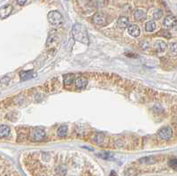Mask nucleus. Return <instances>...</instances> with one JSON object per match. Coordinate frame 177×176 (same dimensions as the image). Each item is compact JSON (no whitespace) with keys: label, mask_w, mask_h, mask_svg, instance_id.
<instances>
[{"label":"nucleus","mask_w":177,"mask_h":176,"mask_svg":"<svg viewBox=\"0 0 177 176\" xmlns=\"http://www.w3.org/2000/svg\"><path fill=\"white\" fill-rule=\"evenodd\" d=\"M72 35L75 41L80 42L82 44H89L90 40H89L87 30L82 24L76 23L74 25V27L72 29Z\"/></svg>","instance_id":"f257e3e1"},{"label":"nucleus","mask_w":177,"mask_h":176,"mask_svg":"<svg viewBox=\"0 0 177 176\" xmlns=\"http://www.w3.org/2000/svg\"><path fill=\"white\" fill-rule=\"evenodd\" d=\"M48 21L53 26H60L63 24L64 19L61 14L58 11H52L48 14Z\"/></svg>","instance_id":"f03ea898"},{"label":"nucleus","mask_w":177,"mask_h":176,"mask_svg":"<svg viewBox=\"0 0 177 176\" xmlns=\"http://www.w3.org/2000/svg\"><path fill=\"white\" fill-rule=\"evenodd\" d=\"M44 137H45V132L44 129L37 128V129L32 130V132L30 134V140L33 142H40V141L44 140Z\"/></svg>","instance_id":"7ed1b4c3"},{"label":"nucleus","mask_w":177,"mask_h":176,"mask_svg":"<svg viewBox=\"0 0 177 176\" xmlns=\"http://www.w3.org/2000/svg\"><path fill=\"white\" fill-rule=\"evenodd\" d=\"M172 135H173V130L169 127H163V128L159 129L158 132V136L162 140L167 141L172 137Z\"/></svg>","instance_id":"20e7f679"},{"label":"nucleus","mask_w":177,"mask_h":176,"mask_svg":"<svg viewBox=\"0 0 177 176\" xmlns=\"http://www.w3.org/2000/svg\"><path fill=\"white\" fill-rule=\"evenodd\" d=\"M164 26L166 28H173L177 24V18L173 15H168L164 20Z\"/></svg>","instance_id":"39448f33"},{"label":"nucleus","mask_w":177,"mask_h":176,"mask_svg":"<svg viewBox=\"0 0 177 176\" xmlns=\"http://www.w3.org/2000/svg\"><path fill=\"white\" fill-rule=\"evenodd\" d=\"M106 21V19H105V16L101 14V13H97L94 16H93V22L98 26H102L105 23Z\"/></svg>","instance_id":"423d86ee"},{"label":"nucleus","mask_w":177,"mask_h":176,"mask_svg":"<svg viewBox=\"0 0 177 176\" xmlns=\"http://www.w3.org/2000/svg\"><path fill=\"white\" fill-rule=\"evenodd\" d=\"M128 34L133 36V37H137L140 35V29L137 25L135 24H132L130 26H128Z\"/></svg>","instance_id":"0eeeda50"},{"label":"nucleus","mask_w":177,"mask_h":176,"mask_svg":"<svg viewBox=\"0 0 177 176\" xmlns=\"http://www.w3.org/2000/svg\"><path fill=\"white\" fill-rule=\"evenodd\" d=\"M13 12V6L11 5L5 6L1 8V19H5L8 17Z\"/></svg>","instance_id":"6e6552de"},{"label":"nucleus","mask_w":177,"mask_h":176,"mask_svg":"<svg viewBox=\"0 0 177 176\" xmlns=\"http://www.w3.org/2000/svg\"><path fill=\"white\" fill-rule=\"evenodd\" d=\"M129 24V21L127 17H120L117 21V26L120 29H126Z\"/></svg>","instance_id":"1a4fd4ad"},{"label":"nucleus","mask_w":177,"mask_h":176,"mask_svg":"<svg viewBox=\"0 0 177 176\" xmlns=\"http://www.w3.org/2000/svg\"><path fill=\"white\" fill-rule=\"evenodd\" d=\"M88 80L84 77H78L75 79V86L78 89H83L87 86Z\"/></svg>","instance_id":"9d476101"},{"label":"nucleus","mask_w":177,"mask_h":176,"mask_svg":"<svg viewBox=\"0 0 177 176\" xmlns=\"http://www.w3.org/2000/svg\"><path fill=\"white\" fill-rule=\"evenodd\" d=\"M20 76L22 80H29V79H32L34 77L37 76V74L33 71H24V72H21L20 74Z\"/></svg>","instance_id":"9b49d317"},{"label":"nucleus","mask_w":177,"mask_h":176,"mask_svg":"<svg viewBox=\"0 0 177 176\" xmlns=\"http://www.w3.org/2000/svg\"><path fill=\"white\" fill-rule=\"evenodd\" d=\"M134 16H135V19L136 21H143L145 18H146V14L143 10H141V9H137L135 11V14H134Z\"/></svg>","instance_id":"f8f14e48"},{"label":"nucleus","mask_w":177,"mask_h":176,"mask_svg":"<svg viewBox=\"0 0 177 176\" xmlns=\"http://www.w3.org/2000/svg\"><path fill=\"white\" fill-rule=\"evenodd\" d=\"M154 49L158 52H163L166 51V44L165 42L163 41H158L154 44Z\"/></svg>","instance_id":"ddd939ff"},{"label":"nucleus","mask_w":177,"mask_h":176,"mask_svg":"<svg viewBox=\"0 0 177 176\" xmlns=\"http://www.w3.org/2000/svg\"><path fill=\"white\" fill-rule=\"evenodd\" d=\"M10 134V127L6 125H1V128H0V135L1 137H6Z\"/></svg>","instance_id":"4468645a"},{"label":"nucleus","mask_w":177,"mask_h":176,"mask_svg":"<svg viewBox=\"0 0 177 176\" xmlns=\"http://www.w3.org/2000/svg\"><path fill=\"white\" fill-rule=\"evenodd\" d=\"M94 141L96 143H97L99 145L102 144L105 141V135L103 133H97L94 137Z\"/></svg>","instance_id":"2eb2a0df"},{"label":"nucleus","mask_w":177,"mask_h":176,"mask_svg":"<svg viewBox=\"0 0 177 176\" xmlns=\"http://www.w3.org/2000/svg\"><path fill=\"white\" fill-rule=\"evenodd\" d=\"M145 29L148 32H153L156 29V23L153 21H148L145 25Z\"/></svg>","instance_id":"dca6fc26"},{"label":"nucleus","mask_w":177,"mask_h":176,"mask_svg":"<svg viewBox=\"0 0 177 176\" xmlns=\"http://www.w3.org/2000/svg\"><path fill=\"white\" fill-rule=\"evenodd\" d=\"M74 80H75L74 74H67L64 77V84L66 86H69L73 83Z\"/></svg>","instance_id":"f3484780"},{"label":"nucleus","mask_w":177,"mask_h":176,"mask_svg":"<svg viewBox=\"0 0 177 176\" xmlns=\"http://www.w3.org/2000/svg\"><path fill=\"white\" fill-rule=\"evenodd\" d=\"M57 134H58L59 136H66L67 134V127L66 125H63V126L59 127V129H58Z\"/></svg>","instance_id":"a211bd4d"},{"label":"nucleus","mask_w":177,"mask_h":176,"mask_svg":"<svg viewBox=\"0 0 177 176\" xmlns=\"http://www.w3.org/2000/svg\"><path fill=\"white\" fill-rule=\"evenodd\" d=\"M155 161L156 160H155L154 157H145L139 160V162L142 164H153Z\"/></svg>","instance_id":"6ab92c4d"},{"label":"nucleus","mask_w":177,"mask_h":176,"mask_svg":"<svg viewBox=\"0 0 177 176\" xmlns=\"http://www.w3.org/2000/svg\"><path fill=\"white\" fill-rule=\"evenodd\" d=\"M169 50H170V52L173 56H177V43H172V44H170Z\"/></svg>","instance_id":"aec40b11"},{"label":"nucleus","mask_w":177,"mask_h":176,"mask_svg":"<svg viewBox=\"0 0 177 176\" xmlns=\"http://www.w3.org/2000/svg\"><path fill=\"white\" fill-rule=\"evenodd\" d=\"M162 16H163V11H162V10H160V9L155 10V12H154V14H153V18H154L155 20H158V19H160Z\"/></svg>","instance_id":"412c9836"},{"label":"nucleus","mask_w":177,"mask_h":176,"mask_svg":"<svg viewBox=\"0 0 177 176\" xmlns=\"http://www.w3.org/2000/svg\"><path fill=\"white\" fill-rule=\"evenodd\" d=\"M136 173H137V171L135 168H129L126 171L125 176H135L136 175Z\"/></svg>","instance_id":"4be33fe9"},{"label":"nucleus","mask_w":177,"mask_h":176,"mask_svg":"<svg viewBox=\"0 0 177 176\" xmlns=\"http://www.w3.org/2000/svg\"><path fill=\"white\" fill-rule=\"evenodd\" d=\"M98 156L104 159H112L113 158V155L110 154L109 152H102V153H99Z\"/></svg>","instance_id":"5701e85b"},{"label":"nucleus","mask_w":177,"mask_h":176,"mask_svg":"<svg viewBox=\"0 0 177 176\" xmlns=\"http://www.w3.org/2000/svg\"><path fill=\"white\" fill-rule=\"evenodd\" d=\"M168 165L174 170H177V158H172L169 160Z\"/></svg>","instance_id":"b1692460"},{"label":"nucleus","mask_w":177,"mask_h":176,"mask_svg":"<svg viewBox=\"0 0 177 176\" xmlns=\"http://www.w3.org/2000/svg\"><path fill=\"white\" fill-rule=\"evenodd\" d=\"M9 81H10V78H9L8 76L3 77V78L1 79V85H2L3 87H4V86H6V85L8 84Z\"/></svg>","instance_id":"393cba45"},{"label":"nucleus","mask_w":177,"mask_h":176,"mask_svg":"<svg viewBox=\"0 0 177 176\" xmlns=\"http://www.w3.org/2000/svg\"><path fill=\"white\" fill-rule=\"evenodd\" d=\"M26 2H27V0H17V3L20 6H23Z\"/></svg>","instance_id":"a878e982"},{"label":"nucleus","mask_w":177,"mask_h":176,"mask_svg":"<svg viewBox=\"0 0 177 176\" xmlns=\"http://www.w3.org/2000/svg\"><path fill=\"white\" fill-rule=\"evenodd\" d=\"M110 176H117V174H116V172H114V171H113L112 172H111V174H110Z\"/></svg>","instance_id":"bb28decb"},{"label":"nucleus","mask_w":177,"mask_h":176,"mask_svg":"<svg viewBox=\"0 0 177 176\" xmlns=\"http://www.w3.org/2000/svg\"><path fill=\"white\" fill-rule=\"evenodd\" d=\"M173 29H175V30L177 31V24H176V25H175V26L173 27Z\"/></svg>","instance_id":"cd10ccee"}]
</instances>
